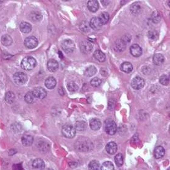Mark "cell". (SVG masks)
<instances>
[{"label":"cell","instance_id":"obj_29","mask_svg":"<svg viewBox=\"0 0 170 170\" xmlns=\"http://www.w3.org/2000/svg\"><path fill=\"white\" fill-rule=\"evenodd\" d=\"M15 94L11 92V91H9L8 92H6V95H5V101L9 103V104H11L14 102L15 100Z\"/></svg>","mask_w":170,"mask_h":170},{"label":"cell","instance_id":"obj_46","mask_svg":"<svg viewBox=\"0 0 170 170\" xmlns=\"http://www.w3.org/2000/svg\"><path fill=\"white\" fill-rule=\"evenodd\" d=\"M167 170H169V168H168V169Z\"/></svg>","mask_w":170,"mask_h":170},{"label":"cell","instance_id":"obj_36","mask_svg":"<svg viewBox=\"0 0 170 170\" xmlns=\"http://www.w3.org/2000/svg\"><path fill=\"white\" fill-rule=\"evenodd\" d=\"M101 169L102 170H115V167L111 161H105L103 163Z\"/></svg>","mask_w":170,"mask_h":170},{"label":"cell","instance_id":"obj_16","mask_svg":"<svg viewBox=\"0 0 170 170\" xmlns=\"http://www.w3.org/2000/svg\"><path fill=\"white\" fill-rule=\"evenodd\" d=\"M102 126L101 121L97 118H93L90 121V127L93 130H99Z\"/></svg>","mask_w":170,"mask_h":170},{"label":"cell","instance_id":"obj_40","mask_svg":"<svg viewBox=\"0 0 170 170\" xmlns=\"http://www.w3.org/2000/svg\"><path fill=\"white\" fill-rule=\"evenodd\" d=\"M151 19H152V21L153 23H158L161 20V16L158 12L155 11L152 14V16Z\"/></svg>","mask_w":170,"mask_h":170},{"label":"cell","instance_id":"obj_18","mask_svg":"<svg viewBox=\"0 0 170 170\" xmlns=\"http://www.w3.org/2000/svg\"><path fill=\"white\" fill-rule=\"evenodd\" d=\"M121 70L124 73L129 74L133 70V66L130 63L124 62L121 65Z\"/></svg>","mask_w":170,"mask_h":170},{"label":"cell","instance_id":"obj_5","mask_svg":"<svg viewBox=\"0 0 170 170\" xmlns=\"http://www.w3.org/2000/svg\"><path fill=\"white\" fill-rule=\"evenodd\" d=\"M61 47L65 53H71L74 51V50H75V46L74 43L71 40L66 39V40H64L62 42Z\"/></svg>","mask_w":170,"mask_h":170},{"label":"cell","instance_id":"obj_9","mask_svg":"<svg viewBox=\"0 0 170 170\" xmlns=\"http://www.w3.org/2000/svg\"><path fill=\"white\" fill-rule=\"evenodd\" d=\"M81 51L84 54H89L93 50V45L90 41L84 40L80 44Z\"/></svg>","mask_w":170,"mask_h":170},{"label":"cell","instance_id":"obj_10","mask_svg":"<svg viewBox=\"0 0 170 170\" xmlns=\"http://www.w3.org/2000/svg\"><path fill=\"white\" fill-rule=\"evenodd\" d=\"M130 52L134 57H139L142 53V50L139 45L134 44L130 47Z\"/></svg>","mask_w":170,"mask_h":170},{"label":"cell","instance_id":"obj_30","mask_svg":"<svg viewBox=\"0 0 170 170\" xmlns=\"http://www.w3.org/2000/svg\"><path fill=\"white\" fill-rule=\"evenodd\" d=\"M141 9V4L139 2H136L131 5L130 10L132 14H136L140 12Z\"/></svg>","mask_w":170,"mask_h":170},{"label":"cell","instance_id":"obj_31","mask_svg":"<svg viewBox=\"0 0 170 170\" xmlns=\"http://www.w3.org/2000/svg\"><path fill=\"white\" fill-rule=\"evenodd\" d=\"M98 17L100 19L102 25L106 24L108 22L109 19V14L108 12H103L101 13L100 15Z\"/></svg>","mask_w":170,"mask_h":170},{"label":"cell","instance_id":"obj_23","mask_svg":"<svg viewBox=\"0 0 170 170\" xmlns=\"http://www.w3.org/2000/svg\"><path fill=\"white\" fill-rule=\"evenodd\" d=\"M165 153V149L161 146H158L155 148L154 150V156L156 158H162Z\"/></svg>","mask_w":170,"mask_h":170},{"label":"cell","instance_id":"obj_21","mask_svg":"<svg viewBox=\"0 0 170 170\" xmlns=\"http://www.w3.org/2000/svg\"><path fill=\"white\" fill-rule=\"evenodd\" d=\"M90 141H83L79 143V145H78L79 147V150L80 151H82V152H85V151H88L90 150V147L92 145V144L90 145ZM90 151V150H89Z\"/></svg>","mask_w":170,"mask_h":170},{"label":"cell","instance_id":"obj_25","mask_svg":"<svg viewBox=\"0 0 170 170\" xmlns=\"http://www.w3.org/2000/svg\"><path fill=\"white\" fill-rule=\"evenodd\" d=\"M93 56L99 62H104L106 59L105 54L101 50H96L94 52Z\"/></svg>","mask_w":170,"mask_h":170},{"label":"cell","instance_id":"obj_8","mask_svg":"<svg viewBox=\"0 0 170 170\" xmlns=\"http://www.w3.org/2000/svg\"><path fill=\"white\" fill-rule=\"evenodd\" d=\"M24 45L29 49H32L35 48L38 45V40L36 37L33 36H29L24 40Z\"/></svg>","mask_w":170,"mask_h":170},{"label":"cell","instance_id":"obj_7","mask_svg":"<svg viewBox=\"0 0 170 170\" xmlns=\"http://www.w3.org/2000/svg\"><path fill=\"white\" fill-rule=\"evenodd\" d=\"M145 85V81L141 77L134 78L131 82V86L135 90H140L144 87Z\"/></svg>","mask_w":170,"mask_h":170},{"label":"cell","instance_id":"obj_20","mask_svg":"<svg viewBox=\"0 0 170 170\" xmlns=\"http://www.w3.org/2000/svg\"><path fill=\"white\" fill-rule=\"evenodd\" d=\"M45 85L48 89H53L56 87V81L53 77H49L45 80Z\"/></svg>","mask_w":170,"mask_h":170},{"label":"cell","instance_id":"obj_12","mask_svg":"<svg viewBox=\"0 0 170 170\" xmlns=\"http://www.w3.org/2000/svg\"><path fill=\"white\" fill-rule=\"evenodd\" d=\"M47 68H48V69L50 71H51L52 72H54L58 69L59 64L56 60H53V59H51L48 61Z\"/></svg>","mask_w":170,"mask_h":170},{"label":"cell","instance_id":"obj_39","mask_svg":"<svg viewBox=\"0 0 170 170\" xmlns=\"http://www.w3.org/2000/svg\"><path fill=\"white\" fill-rule=\"evenodd\" d=\"M90 24L87 21H82L80 25V29L84 32H87L90 29Z\"/></svg>","mask_w":170,"mask_h":170},{"label":"cell","instance_id":"obj_33","mask_svg":"<svg viewBox=\"0 0 170 170\" xmlns=\"http://www.w3.org/2000/svg\"><path fill=\"white\" fill-rule=\"evenodd\" d=\"M89 170H99L100 163L96 160H92L88 164Z\"/></svg>","mask_w":170,"mask_h":170},{"label":"cell","instance_id":"obj_37","mask_svg":"<svg viewBox=\"0 0 170 170\" xmlns=\"http://www.w3.org/2000/svg\"><path fill=\"white\" fill-rule=\"evenodd\" d=\"M115 161L118 166H121L123 165V156L121 154H118L115 156Z\"/></svg>","mask_w":170,"mask_h":170},{"label":"cell","instance_id":"obj_19","mask_svg":"<svg viewBox=\"0 0 170 170\" xmlns=\"http://www.w3.org/2000/svg\"><path fill=\"white\" fill-rule=\"evenodd\" d=\"M19 28L21 31L24 33H28L32 30V26L27 22H23L20 24Z\"/></svg>","mask_w":170,"mask_h":170},{"label":"cell","instance_id":"obj_45","mask_svg":"<svg viewBox=\"0 0 170 170\" xmlns=\"http://www.w3.org/2000/svg\"><path fill=\"white\" fill-rule=\"evenodd\" d=\"M45 170H53V169H47Z\"/></svg>","mask_w":170,"mask_h":170},{"label":"cell","instance_id":"obj_1","mask_svg":"<svg viewBox=\"0 0 170 170\" xmlns=\"http://www.w3.org/2000/svg\"><path fill=\"white\" fill-rule=\"evenodd\" d=\"M21 66L23 69L26 71H30L36 67V61L32 56H27L23 60Z\"/></svg>","mask_w":170,"mask_h":170},{"label":"cell","instance_id":"obj_24","mask_svg":"<svg viewBox=\"0 0 170 170\" xmlns=\"http://www.w3.org/2000/svg\"><path fill=\"white\" fill-rule=\"evenodd\" d=\"M164 56L161 54H155L153 58V63L157 66L161 65L164 62Z\"/></svg>","mask_w":170,"mask_h":170},{"label":"cell","instance_id":"obj_27","mask_svg":"<svg viewBox=\"0 0 170 170\" xmlns=\"http://www.w3.org/2000/svg\"><path fill=\"white\" fill-rule=\"evenodd\" d=\"M1 42H2V43L4 46L8 47L12 44V39L10 35H9L8 34H5L2 36V39H1Z\"/></svg>","mask_w":170,"mask_h":170},{"label":"cell","instance_id":"obj_3","mask_svg":"<svg viewBox=\"0 0 170 170\" xmlns=\"http://www.w3.org/2000/svg\"><path fill=\"white\" fill-rule=\"evenodd\" d=\"M63 135L68 139L73 138L76 134V129L72 125H65L62 129Z\"/></svg>","mask_w":170,"mask_h":170},{"label":"cell","instance_id":"obj_14","mask_svg":"<svg viewBox=\"0 0 170 170\" xmlns=\"http://www.w3.org/2000/svg\"><path fill=\"white\" fill-rule=\"evenodd\" d=\"M106 152L110 155H114L117 151V145L114 142H110L106 146Z\"/></svg>","mask_w":170,"mask_h":170},{"label":"cell","instance_id":"obj_6","mask_svg":"<svg viewBox=\"0 0 170 170\" xmlns=\"http://www.w3.org/2000/svg\"><path fill=\"white\" fill-rule=\"evenodd\" d=\"M32 92L35 98L39 99H43L47 97V91L45 90V88L40 87L35 88Z\"/></svg>","mask_w":170,"mask_h":170},{"label":"cell","instance_id":"obj_2","mask_svg":"<svg viewBox=\"0 0 170 170\" xmlns=\"http://www.w3.org/2000/svg\"><path fill=\"white\" fill-rule=\"evenodd\" d=\"M105 131L108 135L113 136L116 134L117 131L116 124L111 120H107L105 123Z\"/></svg>","mask_w":170,"mask_h":170},{"label":"cell","instance_id":"obj_42","mask_svg":"<svg viewBox=\"0 0 170 170\" xmlns=\"http://www.w3.org/2000/svg\"><path fill=\"white\" fill-rule=\"evenodd\" d=\"M159 81L161 85H167L169 84V77H168L166 75H163L160 77Z\"/></svg>","mask_w":170,"mask_h":170},{"label":"cell","instance_id":"obj_34","mask_svg":"<svg viewBox=\"0 0 170 170\" xmlns=\"http://www.w3.org/2000/svg\"><path fill=\"white\" fill-rule=\"evenodd\" d=\"M67 88L68 89V90L71 92H76L79 87L78 85L75 84L74 82L73 81H70L67 84Z\"/></svg>","mask_w":170,"mask_h":170},{"label":"cell","instance_id":"obj_26","mask_svg":"<svg viewBox=\"0 0 170 170\" xmlns=\"http://www.w3.org/2000/svg\"><path fill=\"white\" fill-rule=\"evenodd\" d=\"M30 17L33 22H39L42 20V15L39 11H32L30 14Z\"/></svg>","mask_w":170,"mask_h":170},{"label":"cell","instance_id":"obj_44","mask_svg":"<svg viewBox=\"0 0 170 170\" xmlns=\"http://www.w3.org/2000/svg\"><path fill=\"white\" fill-rule=\"evenodd\" d=\"M12 168H13L14 170H22L23 169V167H22V165L21 164L14 165Z\"/></svg>","mask_w":170,"mask_h":170},{"label":"cell","instance_id":"obj_32","mask_svg":"<svg viewBox=\"0 0 170 170\" xmlns=\"http://www.w3.org/2000/svg\"><path fill=\"white\" fill-rule=\"evenodd\" d=\"M147 36L150 39L152 40H157L158 39V33L155 30H150L148 32Z\"/></svg>","mask_w":170,"mask_h":170},{"label":"cell","instance_id":"obj_17","mask_svg":"<svg viewBox=\"0 0 170 170\" xmlns=\"http://www.w3.org/2000/svg\"><path fill=\"white\" fill-rule=\"evenodd\" d=\"M32 166L34 168L37 169H43L45 167V164L42 159L37 158L33 161Z\"/></svg>","mask_w":170,"mask_h":170},{"label":"cell","instance_id":"obj_4","mask_svg":"<svg viewBox=\"0 0 170 170\" xmlns=\"http://www.w3.org/2000/svg\"><path fill=\"white\" fill-rule=\"evenodd\" d=\"M13 78L15 83L19 85L25 84L28 79L27 74L22 72H18L15 73L14 74Z\"/></svg>","mask_w":170,"mask_h":170},{"label":"cell","instance_id":"obj_22","mask_svg":"<svg viewBox=\"0 0 170 170\" xmlns=\"http://www.w3.org/2000/svg\"><path fill=\"white\" fill-rule=\"evenodd\" d=\"M33 142V137L30 135H24L22 137V143L24 146H30Z\"/></svg>","mask_w":170,"mask_h":170},{"label":"cell","instance_id":"obj_41","mask_svg":"<svg viewBox=\"0 0 170 170\" xmlns=\"http://www.w3.org/2000/svg\"><path fill=\"white\" fill-rule=\"evenodd\" d=\"M102 84V80L98 78H94L90 81V84L94 87H98Z\"/></svg>","mask_w":170,"mask_h":170},{"label":"cell","instance_id":"obj_35","mask_svg":"<svg viewBox=\"0 0 170 170\" xmlns=\"http://www.w3.org/2000/svg\"><path fill=\"white\" fill-rule=\"evenodd\" d=\"M24 100L27 103H33L35 101V97L33 95L32 92H27L24 97Z\"/></svg>","mask_w":170,"mask_h":170},{"label":"cell","instance_id":"obj_11","mask_svg":"<svg viewBox=\"0 0 170 170\" xmlns=\"http://www.w3.org/2000/svg\"><path fill=\"white\" fill-rule=\"evenodd\" d=\"M90 27L94 30H99L102 27V23L98 17H93L90 21Z\"/></svg>","mask_w":170,"mask_h":170},{"label":"cell","instance_id":"obj_38","mask_svg":"<svg viewBox=\"0 0 170 170\" xmlns=\"http://www.w3.org/2000/svg\"><path fill=\"white\" fill-rule=\"evenodd\" d=\"M87 127V124L84 121H79L76 124H75V129L78 130L79 131H82L84 129H85Z\"/></svg>","mask_w":170,"mask_h":170},{"label":"cell","instance_id":"obj_28","mask_svg":"<svg viewBox=\"0 0 170 170\" xmlns=\"http://www.w3.org/2000/svg\"><path fill=\"white\" fill-rule=\"evenodd\" d=\"M97 69L95 66H90L88 67L84 71V75L87 77H92L97 73Z\"/></svg>","mask_w":170,"mask_h":170},{"label":"cell","instance_id":"obj_43","mask_svg":"<svg viewBox=\"0 0 170 170\" xmlns=\"http://www.w3.org/2000/svg\"><path fill=\"white\" fill-rule=\"evenodd\" d=\"M121 39L127 45V43H129L130 42L131 36L129 35H124L123 36L122 39Z\"/></svg>","mask_w":170,"mask_h":170},{"label":"cell","instance_id":"obj_13","mask_svg":"<svg viewBox=\"0 0 170 170\" xmlns=\"http://www.w3.org/2000/svg\"><path fill=\"white\" fill-rule=\"evenodd\" d=\"M126 44L121 39H118L115 42L114 49L117 52H122L126 49Z\"/></svg>","mask_w":170,"mask_h":170},{"label":"cell","instance_id":"obj_15","mask_svg":"<svg viewBox=\"0 0 170 170\" xmlns=\"http://www.w3.org/2000/svg\"><path fill=\"white\" fill-rule=\"evenodd\" d=\"M87 6L90 11L95 12L98 11L99 8V3L97 0H90L88 2Z\"/></svg>","mask_w":170,"mask_h":170}]
</instances>
